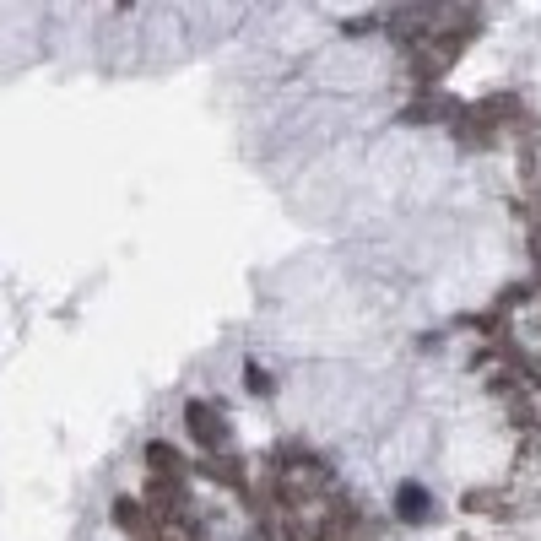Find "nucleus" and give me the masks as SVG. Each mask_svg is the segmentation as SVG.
<instances>
[{
	"instance_id": "f257e3e1",
	"label": "nucleus",
	"mask_w": 541,
	"mask_h": 541,
	"mask_svg": "<svg viewBox=\"0 0 541 541\" xmlns=\"http://www.w3.org/2000/svg\"><path fill=\"white\" fill-rule=\"evenodd\" d=\"M184 428L195 433V444H201L206 455H222L233 444L228 433V412H217L211 401H184Z\"/></svg>"
},
{
	"instance_id": "f03ea898",
	"label": "nucleus",
	"mask_w": 541,
	"mask_h": 541,
	"mask_svg": "<svg viewBox=\"0 0 541 541\" xmlns=\"http://www.w3.org/2000/svg\"><path fill=\"white\" fill-rule=\"evenodd\" d=\"M147 471H152L157 482H179V487L190 482V460H184L174 444H163V439L147 444Z\"/></svg>"
},
{
	"instance_id": "7ed1b4c3",
	"label": "nucleus",
	"mask_w": 541,
	"mask_h": 541,
	"mask_svg": "<svg viewBox=\"0 0 541 541\" xmlns=\"http://www.w3.org/2000/svg\"><path fill=\"white\" fill-rule=\"evenodd\" d=\"M114 525H120V531H125L130 541H141V536H152V531H157L152 509L141 504V498H120V504H114Z\"/></svg>"
},
{
	"instance_id": "20e7f679",
	"label": "nucleus",
	"mask_w": 541,
	"mask_h": 541,
	"mask_svg": "<svg viewBox=\"0 0 541 541\" xmlns=\"http://www.w3.org/2000/svg\"><path fill=\"white\" fill-rule=\"evenodd\" d=\"M395 509H401V520H422V514H428V493H422L417 482H401V493H395Z\"/></svg>"
},
{
	"instance_id": "39448f33",
	"label": "nucleus",
	"mask_w": 541,
	"mask_h": 541,
	"mask_svg": "<svg viewBox=\"0 0 541 541\" xmlns=\"http://www.w3.org/2000/svg\"><path fill=\"white\" fill-rule=\"evenodd\" d=\"M201 471H206V477H211V482H228V487H244V471H239V466H233V460H228V466H222V455H211V460H206V466H201Z\"/></svg>"
}]
</instances>
